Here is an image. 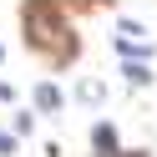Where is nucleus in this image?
<instances>
[{"mask_svg": "<svg viewBox=\"0 0 157 157\" xmlns=\"http://www.w3.org/2000/svg\"><path fill=\"white\" fill-rule=\"evenodd\" d=\"M112 157H142V152H112Z\"/></svg>", "mask_w": 157, "mask_h": 157, "instance_id": "6", "label": "nucleus"}, {"mask_svg": "<svg viewBox=\"0 0 157 157\" xmlns=\"http://www.w3.org/2000/svg\"><path fill=\"white\" fill-rule=\"evenodd\" d=\"M0 56H5V51H0Z\"/></svg>", "mask_w": 157, "mask_h": 157, "instance_id": "7", "label": "nucleus"}, {"mask_svg": "<svg viewBox=\"0 0 157 157\" xmlns=\"http://www.w3.org/2000/svg\"><path fill=\"white\" fill-rule=\"evenodd\" d=\"M21 25H25V46L41 51V56H51L56 66H66L76 51H81L56 0H25V5H21Z\"/></svg>", "mask_w": 157, "mask_h": 157, "instance_id": "1", "label": "nucleus"}, {"mask_svg": "<svg viewBox=\"0 0 157 157\" xmlns=\"http://www.w3.org/2000/svg\"><path fill=\"white\" fill-rule=\"evenodd\" d=\"M15 152V132H0V157H10Z\"/></svg>", "mask_w": 157, "mask_h": 157, "instance_id": "5", "label": "nucleus"}, {"mask_svg": "<svg viewBox=\"0 0 157 157\" xmlns=\"http://www.w3.org/2000/svg\"><path fill=\"white\" fill-rule=\"evenodd\" d=\"M91 147H96V157H112L117 152V127L112 122H96L91 127Z\"/></svg>", "mask_w": 157, "mask_h": 157, "instance_id": "2", "label": "nucleus"}, {"mask_svg": "<svg viewBox=\"0 0 157 157\" xmlns=\"http://www.w3.org/2000/svg\"><path fill=\"white\" fill-rule=\"evenodd\" d=\"M36 106H41V112H56V106H61V91H56L51 81H41L36 86Z\"/></svg>", "mask_w": 157, "mask_h": 157, "instance_id": "3", "label": "nucleus"}, {"mask_svg": "<svg viewBox=\"0 0 157 157\" xmlns=\"http://www.w3.org/2000/svg\"><path fill=\"white\" fill-rule=\"evenodd\" d=\"M122 76H127V81H132V86H147V81H152V71H147V66H137V61H132V66H127V71H122Z\"/></svg>", "mask_w": 157, "mask_h": 157, "instance_id": "4", "label": "nucleus"}]
</instances>
